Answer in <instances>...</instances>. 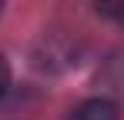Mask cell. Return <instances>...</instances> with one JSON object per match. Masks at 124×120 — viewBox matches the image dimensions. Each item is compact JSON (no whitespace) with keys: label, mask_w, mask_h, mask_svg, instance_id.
Masks as SVG:
<instances>
[{"label":"cell","mask_w":124,"mask_h":120,"mask_svg":"<svg viewBox=\"0 0 124 120\" xmlns=\"http://www.w3.org/2000/svg\"><path fill=\"white\" fill-rule=\"evenodd\" d=\"M64 120H117V107H114L111 100L94 97V100L77 103V107H74V110H70Z\"/></svg>","instance_id":"cell-1"},{"label":"cell","mask_w":124,"mask_h":120,"mask_svg":"<svg viewBox=\"0 0 124 120\" xmlns=\"http://www.w3.org/2000/svg\"><path fill=\"white\" fill-rule=\"evenodd\" d=\"M97 3H101L104 13H111V17L124 20V0H97Z\"/></svg>","instance_id":"cell-2"},{"label":"cell","mask_w":124,"mask_h":120,"mask_svg":"<svg viewBox=\"0 0 124 120\" xmlns=\"http://www.w3.org/2000/svg\"><path fill=\"white\" fill-rule=\"evenodd\" d=\"M7 87H10V63H7L3 53H0V97L7 93Z\"/></svg>","instance_id":"cell-3"},{"label":"cell","mask_w":124,"mask_h":120,"mask_svg":"<svg viewBox=\"0 0 124 120\" xmlns=\"http://www.w3.org/2000/svg\"><path fill=\"white\" fill-rule=\"evenodd\" d=\"M0 7H3V0H0Z\"/></svg>","instance_id":"cell-4"}]
</instances>
